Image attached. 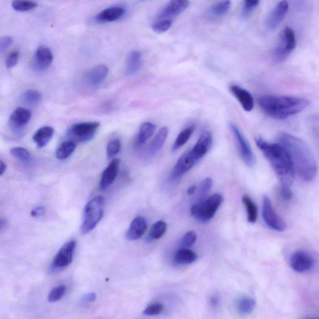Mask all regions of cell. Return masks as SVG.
I'll list each match as a JSON object with an SVG mask.
<instances>
[{"mask_svg":"<svg viewBox=\"0 0 319 319\" xmlns=\"http://www.w3.org/2000/svg\"><path fill=\"white\" fill-rule=\"evenodd\" d=\"M99 126L100 124L98 122H81L74 124L70 128L69 137L76 143H87L95 137Z\"/></svg>","mask_w":319,"mask_h":319,"instance_id":"52a82bcc","label":"cell"},{"mask_svg":"<svg viewBox=\"0 0 319 319\" xmlns=\"http://www.w3.org/2000/svg\"><path fill=\"white\" fill-rule=\"evenodd\" d=\"M97 298L96 293L95 292H91V293L87 294L84 295L80 299V303L83 307H86L89 305L90 303L95 302Z\"/></svg>","mask_w":319,"mask_h":319,"instance_id":"bcb514c9","label":"cell"},{"mask_svg":"<svg viewBox=\"0 0 319 319\" xmlns=\"http://www.w3.org/2000/svg\"><path fill=\"white\" fill-rule=\"evenodd\" d=\"M45 213V208L43 207H35L32 212H31V215L32 217H38L41 215H43Z\"/></svg>","mask_w":319,"mask_h":319,"instance_id":"681fc988","label":"cell"},{"mask_svg":"<svg viewBox=\"0 0 319 319\" xmlns=\"http://www.w3.org/2000/svg\"><path fill=\"white\" fill-rule=\"evenodd\" d=\"M231 8L230 0H224L216 4L211 8V12L215 16H222L226 14Z\"/></svg>","mask_w":319,"mask_h":319,"instance_id":"74e56055","label":"cell"},{"mask_svg":"<svg viewBox=\"0 0 319 319\" xmlns=\"http://www.w3.org/2000/svg\"><path fill=\"white\" fill-rule=\"evenodd\" d=\"M13 40L10 36H3L0 40V51L3 52L13 45Z\"/></svg>","mask_w":319,"mask_h":319,"instance_id":"7dc6e473","label":"cell"},{"mask_svg":"<svg viewBox=\"0 0 319 319\" xmlns=\"http://www.w3.org/2000/svg\"><path fill=\"white\" fill-rule=\"evenodd\" d=\"M229 127H230L231 132H233L236 141H237L238 149H239L242 160L248 167H253L255 165V159L250 144L244 138L243 135L241 134V131L239 130L237 126L231 123Z\"/></svg>","mask_w":319,"mask_h":319,"instance_id":"30bf717a","label":"cell"},{"mask_svg":"<svg viewBox=\"0 0 319 319\" xmlns=\"http://www.w3.org/2000/svg\"><path fill=\"white\" fill-rule=\"evenodd\" d=\"M124 8L119 6H113L102 11L96 16V20L99 22H113L118 20L124 16Z\"/></svg>","mask_w":319,"mask_h":319,"instance_id":"603a6c76","label":"cell"},{"mask_svg":"<svg viewBox=\"0 0 319 319\" xmlns=\"http://www.w3.org/2000/svg\"><path fill=\"white\" fill-rule=\"evenodd\" d=\"M120 160L113 159L106 169L102 172L99 182L100 189L104 190L108 189L116 178L119 172Z\"/></svg>","mask_w":319,"mask_h":319,"instance_id":"9a60e30c","label":"cell"},{"mask_svg":"<svg viewBox=\"0 0 319 319\" xmlns=\"http://www.w3.org/2000/svg\"><path fill=\"white\" fill-rule=\"evenodd\" d=\"M288 8L289 4L286 0H283L277 4L274 10L270 13L266 20V25L269 29H276L287 14Z\"/></svg>","mask_w":319,"mask_h":319,"instance_id":"5bb4252c","label":"cell"},{"mask_svg":"<svg viewBox=\"0 0 319 319\" xmlns=\"http://www.w3.org/2000/svg\"><path fill=\"white\" fill-rule=\"evenodd\" d=\"M142 55L139 51L131 52L126 63V73L128 76L134 75L141 69Z\"/></svg>","mask_w":319,"mask_h":319,"instance_id":"d4e9b609","label":"cell"},{"mask_svg":"<svg viewBox=\"0 0 319 319\" xmlns=\"http://www.w3.org/2000/svg\"><path fill=\"white\" fill-rule=\"evenodd\" d=\"M196 239H197V236H196V233L193 231H189L186 233L184 237H183L182 240H181V245L185 248H190L195 243Z\"/></svg>","mask_w":319,"mask_h":319,"instance_id":"7bdbcfd3","label":"cell"},{"mask_svg":"<svg viewBox=\"0 0 319 319\" xmlns=\"http://www.w3.org/2000/svg\"><path fill=\"white\" fill-rule=\"evenodd\" d=\"M255 304L256 303L254 299L245 297L242 298L238 303V309L242 314H250L254 311Z\"/></svg>","mask_w":319,"mask_h":319,"instance_id":"d590c367","label":"cell"},{"mask_svg":"<svg viewBox=\"0 0 319 319\" xmlns=\"http://www.w3.org/2000/svg\"><path fill=\"white\" fill-rule=\"evenodd\" d=\"M197 259V255L193 251L187 249H181L176 251L174 255V262L175 264H189L193 263Z\"/></svg>","mask_w":319,"mask_h":319,"instance_id":"484cf974","label":"cell"},{"mask_svg":"<svg viewBox=\"0 0 319 319\" xmlns=\"http://www.w3.org/2000/svg\"><path fill=\"white\" fill-rule=\"evenodd\" d=\"M197 161L198 160L194 157L191 150L184 153L173 168L170 176V180L175 181L179 180L189 172Z\"/></svg>","mask_w":319,"mask_h":319,"instance_id":"8fae6325","label":"cell"},{"mask_svg":"<svg viewBox=\"0 0 319 319\" xmlns=\"http://www.w3.org/2000/svg\"><path fill=\"white\" fill-rule=\"evenodd\" d=\"M147 224L145 218L138 216L131 223L129 228L126 234L127 239L129 241H135L141 238L145 233Z\"/></svg>","mask_w":319,"mask_h":319,"instance_id":"d6986e66","label":"cell"},{"mask_svg":"<svg viewBox=\"0 0 319 319\" xmlns=\"http://www.w3.org/2000/svg\"><path fill=\"white\" fill-rule=\"evenodd\" d=\"M296 39L293 30L286 28L279 34L276 47L273 52V60L277 64L285 61L294 51Z\"/></svg>","mask_w":319,"mask_h":319,"instance_id":"8992f818","label":"cell"},{"mask_svg":"<svg viewBox=\"0 0 319 319\" xmlns=\"http://www.w3.org/2000/svg\"><path fill=\"white\" fill-rule=\"evenodd\" d=\"M163 305L161 303H152L146 307L143 312L144 315L153 316L159 315L163 310Z\"/></svg>","mask_w":319,"mask_h":319,"instance_id":"60d3db41","label":"cell"},{"mask_svg":"<svg viewBox=\"0 0 319 319\" xmlns=\"http://www.w3.org/2000/svg\"><path fill=\"white\" fill-rule=\"evenodd\" d=\"M260 108L269 116L278 120L297 114L310 104L305 98L291 96H264L257 99Z\"/></svg>","mask_w":319,"mask_h":319,"instance_id":"3957f363","label":"cell"},{"mask_svg":"<svg viewBox=\"0 0 319 319\" xmlns=\"http://www.w3.org/2000/svg\"><path fill=\"white\" fill-rule=\"evenodd\" d=\"M279 194H280L281 197L283 200L289 201L292 198V193L289 187L281 185Z\"/></svg>","mask_w":319,"mask_h":319,"instance_id":"c3c4849f","label":"cell"},{"mask_svg":"<svg viewBox=\"0 0 319 319\" xmlns=\"http://www.w3.org/2000/svg\"><path fill=\"white\" fill-rule=\"evenodd\" d=\"M32 116V112L28 109L18 108L15 109L9 119L10 130L17 136H22L26 132V127Z\"/></svg>","mask_w":319,"mask_h":319,"instance_id":"ba28073f","label":"cell"},{"mask_svg":"<svg viewBox=\"0 0 319 319\" xmlns=\"http://www.w3.org/2000/svg\"><path fill=\"white\" fill-rule=\"evenodd\" d=\"M196 190V186H191V187H190L187 190V194L190 196L193 195V194L195 193Z\"/></svg>","mask_w":319,"mask_h":319,"instance_id":"f5cc1de1","label":"cell"},{"mask_svg":"<svg viewBox=\"0 0 319 319\" xmlns=\"http://www.w3.org/2000/svg\"><path fill=\"white\" fill-rule=\"evenodd\" d=\"M290 266L297 272H307L314 267V259L307 251H297L290 257Z\"/></svg>","mask_w":319,"mask_h":319,"instance_id":"7c38bea8","label":"cell"},{"mask_svg":"<svg viewBox=\"0 0 319 319\" xmlns=\"http://www.w3.org/2000/svg\"><path fill=\"white\" fill-rule=\"evenodd\" d=\"M212 142H213V140H212L210 132H205L201 135L197 143L191 150V152L193 153L194 157L198 160V161L202 159L203 157H205V155L210 149Z\"/></svg>","mask_w":319,"mask_h":319,"instance_id":"ac0fdd59","label":"cell"},{"mask_svg":"<svg viewBox=\"0 0 319 319\" xmlns=\"http://www.w3.org/2000/svg\"><path fill=\"white\" fill-rule=\"evenodd\" d=\"M19 59V53L18 51H14L9 54L7 59H6V67L8 69H12L13 67L16 66L18 63Z\"/></svg>","mask_w":319,"mask_h":319,"instance_id":"ee69618b","label":"cell"},{"mask_svg":"<svg viewBox=\"0 0 319 319\" xmlns=\"http://www.w3.org/2000/svg\"><path fill=\"white\" fill-rule=\"evenodd\" d=\"M263 216L266 224L274 230L283 231L287 228L286 222L277 215L270 199L267 196H264L263 198Z\"/></svg>","mask_w":319,"mask_h":319,"instance_id":"9c48e42d","label":"cell"},{"mask_svg":"<svg viewBox=\"0 0 319 319\" xmlns=\"http://www.w3.org/2000/svg\"><path fill=\"white\" fill-rule=\"evenodd\" d=\"M76 148V143L72 140L64 142L61 144L60 147L56 150V156L57 159L60 160L68 159L72 156Z\"/></svg>","mask_w":319,"mask_h":319,"instance_id":"83f0119b","label":"cell"},{"mask_svg":"<svg viewBox=\"0 0 319 319\" xmlns=\"http://www.w3.org/2000/svg\"><path fill=\"white\" fill-rule=\"evenodd\" d=\"M246 207L248 221L251 223H255L257 219V208L252 199L248 195H244L242 199Z\"/></svg>","mask_w":319,"mask_h":319,"instance_id":"4dcf8cb0","label":"cell"},{"mask_svg":"<svg viewBox=\"0 0 319 319\" xmlns=\"http://www.w3.org/2000/svg\"><path fill=\"white\" fill-rule=\"evenodd\" d=\"M231 93L237 98L242 108L247 112H250L254 108V99L248 91L241 88V87L233 85L229 87Z\"/></svg>","mask_w":319,"mask_h":319,"instance_id":"e0dca14e","label":"cell"},{"mask_svg":"<svg viewBox=\"0 0 319 319\" xmlns=\"http://www.w3.org/2000/svg\"><path fill=\"white\" fill-rule=\"evenodd\" d=\"M12 156L21 163L28 164L32 161V155L26 148L21 147H16L12 148L10 150Z\"/></svg>","mask_w":319,"mask_h":319,"instance_id":"d6a6232c","label":"cell"},{"mask_svg":"<svg viewBox=\"0 0 319 319\" xmlns=\"http://www.w3.org/2000/svg\"><path fill=\"white\" fill-rule=\"evenodd\" d=\"M109 74L108 67L106 65H98L94 67L86 75L87 84L92 88H97L104 81Z\"/></svg>","mask_w":319,"mask_h":319,"instance_id":"2e32d148","label":"cell"},{"mask_svg":"<svg viewBox=\"0 0 319 319\" xmlns=\"http://www.w3.org/2000/svg\"><path fill=\"white\" fill-rule=\"evenodd\" d=\"M259 0H244L243 13L244 15L250 14L259 4Z\"/></svg>","mask_w":319,"mask_h":319,"instance_id":"f6af8a7d","label":"cell"},{"mask_svg":"<svg viewBox=\"0 0 319 319\" xmlns=\"http://www.w3.org/2000/svg\"><path fill=\"white\" fill-rule=\"evenodd\" d=\"M54 128L52 127L45 126L39 128L32 137V140L36 144L37 147L43 148L48 145L53 137Z\"/></svg>","mask_w":319,"mask_h":319,"instance_id":"cb8c5ba5","label":"cell"},{"mask_svg":"<svg viewBox=\"0 0 319 319\" xmlns=\"http://www.w3.org/2000/svg\"><path fill=\"white\" fill-rule=\"evenodd\" d=\"M121 148V143L119 139L111 140L107 145V156L108 158L111 159L116 156Z\"/></svg>","mask_w":319,"mask_h":319,"instance_id":"f35d334b","label":"cell"},{"mask_svg":"<svg viewBox=\"0 0 319 319\" xmlns=\"http://www.w3.org/2000/svg\"><path fill=\"white\" fill-rule=\"evenodd\" d=\"M168 134V128L167 127L161 128L158 134L152 140L148 147V154L150 157L156 156L160 150L163 147L167 140Z\"/></svg>","mask_w":319,"mask_h":319,"instance_id":"7402d4cb","label":"cell"},{"mask_svg":"<svg viewBox=\"0 0 319 319\" xmlns=\"http://www.w3.org/2000/svg\"><path fill=\"white\" fill-rule=\"evenodd\" d=\"M156 130V127L150 122H145L140 128L138 135H137L136 144L137 146L144 145L146 142L152 136Z\"/></svg>","mask_w":319,"mask_h":319,"instance_id":"4316f807","label":"cell"},{"mask_svg":"<svg viewBox=\"0 0 319 319\" xmlns=\"http://www.w3.org/2000/svg\"><path fill=\"white\" fill-rule=\"evenodd\" d=\"M219 301L220 299L217 296H213L210 299V303L212 306L216 307L219 303Z\"/></svg>","mask_w":319,"mask_h":319,"instance_id":"816d5d0a","label":"cell"},{"mask_svg":"<svg viewBox=\"0 0 319 319\" xmlns=\"http://www.w3.org/2000/svg\"><path fill=\"white\" fill-rule=\"evenodd\" d=\"M167 229V224L163 221H159L152 226L150 231V238L152 239H158L163 237Z\"/></svg>","mask_w":319,"mask_h":319,"instance_id":"e575fe53","label":"cell"},{"mask_svg":"<svg viewBox=\"0 0 319 319\" xmlns=\"http://www.w3.org/2000/svg\"><path fill=\"white\" fill-rule=\"evenodd\" d=\"M12 6L17 12H25L34 10L38 6V4L32 0H13Z\"/></svg>","mask_w":319,"mask_h":319,"instance_id":"836d02e7","label":"cell"},{"mask_svg":"<svg viewBox=\"0 0 319 319\" xmlns=\"http://www.w3.org/2000/svg\"><path fill=\"white\" fill-rule=\"evenodd\" d=\"M42 99L40 92L35 89H29L26 91L21 96V100L24 104L28 106H34L38 104Z\"/></svg>","mask_w":319,"mask_h":319,"instance_id":"1f68e13d","label":"cell"},{"mask_svg":"<svg viewBox=\"0 0 319 319\" xmlns=\"http://www.w3.org/2000/svg\"><path fill=\"white\" fill-rule=\"evenodd\" d=\"M194 129H195V126H190L181 131L177 137L175 141L174 145H173V151L175 152L184 145L189 141L191 135L193 134Z\"/></svg>","mask_w":319,"mask_h":319,"instance_id":"f1b7e54d","label":"cell"},{"mask_svg":"<svg viewBox=\"0 0 319 319\" xmlns=\"http://www.w3.org/2000/svg\"><path fill=\"white\" fill-rule=\"evenodd\" d=\"M104 199L102 196L92 199L84 209V218L80 228L82 235L91 232L97 226L103 217L104 213Z\"/></svg>","mask_w":319,"mask_h":319,"instance_id":"277c9868","label":"cell"},{"mask_svg":"<svg viewBox=\"0 0 319 319\" xmlns=\"http://www.w3.org/2000/svg\"><path fill=\"white\" fill-rule=\"evenodd\" d=\"M189 0H171L167 7L164 9L160 17L176 16L189 7Z\"/></svg>","mask_w":319,"mask_h":319,"instance_id":"44dd1931","label":"cell"},{"mask_svg":"<svg viewBox=\"0 0 319 319\" xmlns=\"http://www.w3.org/2000/svg\"><path fill=\"white\" fill-rule=\"evenodd\" d=\"M35 63L40 69H46L51 65L53 61V54L49 48L40 46L35 52Z\"/></svg>","mask_w":319,"mask_h":319,"instance_id":"ffe728a7","label":"cell"},{"mask_svg":"<svg viewBox=\"0 0 319 319\" xmlns=\"http://www.w3.org/2000/svg\"><path fill=\"white\" fill-rule=\"evenodd\" d=\"M213 185V181L210 178L205 179L201 183L200 187V198L201 201L204 200L205 196L209 193Z\"/></svg>","mask_w":319,"mask_h":319,"instance_id":"b9f144b4","label":"cell"},{"mask_svg":"<svg viewBox=\"0 0 319 319\" xmlns=\"http://www.w3.org/2000/svg\"><path fill=\"white\" fill-rule=\"evenodd\" d=\"M279 144L287 150L295 173L305 182L313 180L318 174V165L311 149L302 140L287 133L279 135Z\"/></svg>","mask_w":319,"mask_h":319,"instance_id":"6da1fadb","label":"cell"},{"mask_svg":"<svg viewBox=\"0 0 319 319\" xmlns=\"http://www.w3.org/2000/svg\"><path fill=\"white\" fill-rule=\"evenodd\" d=\"M6 170V164L2 160H0V176L3 175Z\"/></svg>","mask_w":319,"mask_h":319,"instance_id":"f907efd6","label":"cell"},{"mask_svg":"<svg viewBox=\"0 0 319 319\" xmlns=\"http://www.w3.org/2000/svg\"><path fill=\"white\" fill-rule=\"evenodd\" d=\"M76 247V241L74 240L64 244L54 257L52 267L54 269H63L68 266L73 261Z\"/></svg>","mask_w":319,"mask_h":319,"instance_id":"4fadbf2b","label":"cell"},{"mask_svg":"<svg viewBox=\"0 0 319 319\" xmlns=\"http://www.w3.org/2000/svg\"><path fill=\"white\" fill-rule=\"evenodd\" d=\"M255 143L270 161L281 185L289 187L293 183L295 170L291 159L286 148L280 144H270L261 137Z\"/></svg>","mask_w":319,"mask_h":319,"instance_id":"7a4b0ae2","label":"cell"},{"mask_svg":"<svg viewBox=\"0 0 319 319\" xmlns=\"http://www.w3.org/2000/svg\"><path fill=\"white\" fill-rule=\"evenodd\" d=\"M172 21L171 19H164L157 22L152 26V29L157 33L161 34L167 32L171 27Z\"/></svg>","mask_w":319,"mask_h":319,"instance_id":"ab89813d","label":"cell"},{"mask_svg":"<svg viewBox=\"0 0 319 319\" xmlns=\"http://www.w3.org/2000/svg\"><path fill=\"white\" fill-rule=\"evenodd\" d=\"M223 201L222 194H214L206 200L193 205L190 209L191 215L201 222H208L214 217Z\"/></svg>","mask_w":319,"mask_h":319,"instance_id":"5b68a950","label":"cell"},{"mask_svg":"<svg viewBox=\"0 0 319 319\" xmlns=\"http://www.w3.org/2000/svg\"><path fill=\"white\" fill-rule=\"evenodd\" d=\"M308 128L314 145L319 154V115H314L309 118L308 121Z\"/></svg>","mask_w":319,"mask_h":319,"instance_id":"f546056e","label":"cell"},{"mask_svg":"<svg viewBox=\"0 0 319 319\" xmlns=\"http://www.w3.org/2000/svg\"><path fill=\"white\" fill-rule=\"evenodd\" d=\"M66 287L64 286H58L53 288L48 294V300L49 303H54L61 300L64 296Z\"/></svg>","mask_w":319,"mask_h":319,"instance_id":"8d00e7d4","label":"cell"}]
</instances>
